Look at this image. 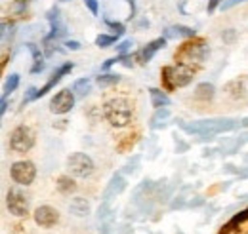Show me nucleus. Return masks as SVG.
Segmentation results:
<instances>
[{"mask_svg": "<svg viewBox=\"0 0 248 234\" xmlns=\"http://www.w3.org/2000/svg\"><path fill=\"white\" fill-rule=\"evenodd\" d=\"M180 128L187 135H201L202 141L214 139L219 133H229L241 128V120L235 118H204L197 122H180Z\"/></svg>", "mask_w": 248, "mask_h": 234, "instance_id": "nucleus-1", "label": "nucleus"}, {"mask_svg": "<svg viewBox=\"0 0 248 234\" xmlns=\"http://www.w3.org/2000/svg\"><path fill=\"white\" fill-rule=\"evenodd\" d=\"M103 117L115 128H124L132 122V107L124 97H113L103 105Z\"/></svg>", "mask_w": 248, "mask_h": 234, "instance_id": "nucleus-2", "label": "nucleus"}, {"mask_svg": "<svg viewBox=\"0 0 248 234\" xmlns=\"http://www.w3.org/2000/svg\"><path fill=\"white\" fill-rule=\"evenodd\" d=\"M162 78L166 82V88H186L187 84H191L193 80V69L189 65H172V67H164L162 69Z\"/></svg>", "mask_w": 248, "mask_h": 234, "instance_id": "nucleus-3", "label": "nucleus"}, {"mask_svg": "<svg viewBox=\"0 0 248 234\" xmlns=\"http://www.w3.org/2000/svg\"><path fill=\"white\" fill-rule=\"evenodd\" d=\"M34 145V133L29 126H17L12 130L10 133V148L16 152V154H25L29 152Z\"/></svg>", "mask_w": 248, "mask_h": 234, "instance_id": "nucleus-4", "label": "nucleus"}, {"mask_svg": "<svg viewBox=\"0 0 248 234\" xmlns=\"http://www.w3.org/2000/svg\"><path fill=\"white\" fill-rule=\"evenodd\" d=\"M67 170H69L71 176L86 179V177H90L93 174L95 164H93V160L86 152H73L67 158Z\"/></svg>", "mask_w": 248, "mask_h": 234, "instance_id": "nucleus-5", "label": "nucleus"}, {"mask_svg": "<svg viewBox=\"0 0 248 234\" xmlns=\"http://www.w3.org/2000/svg\"><path fill=\"white\" fill-rule=\"evenodd\" d=\"M10 176L12 181L17 183V185H23V187H29L34 177H36V168L34 164L29 160H19V162H14L12 168H10Z\"/></svg>", "mask_w": 248, "mask_h": 234, "instance_id": "nucleus-6", "label": "nucleus"}, {"mask_svg": "<svg viewBox=\"0 0 248 234\" xmlns=\"http://www.w3.org/2000/svg\"><path fill=\"white\" fill-rule=\"evenodd\" d=\"M208 54V48L204 42L199 44H186L182 46V50L176 54V59H180L184 65H191V63H202Z\"/></svg>", "mask_w": 248, "mask_h": 234, "instance_id": "nucleus-7", "label": "nucleus"}, {"mask_svg": "<svg viewBox=\"0 0 248 234\" xmlns=\"http://www.w3.org/2000/svg\"><path fill=\"white\" fill-rule=\"evenodd\" d=\"M6 205L12 215L16 217H25L29 213V198L19 190V189H10L6 196Z\"/></svg>", "mask_w": 248, "mask_h": 234, "instance_id": "nucleus-8", "label": "nucleus"}, {"mask_svg": "<svg viewBox=\"0 0 248 234\" xmlns=\"http://www.w3.org/2000/svg\"><path fill=\"white\" fill-rule=\"evenodd\" d=\"M32 217H34V223H36L38 227H42V229H52V227L58 225V221H60V211H58L56 207H52V205H38V207L34 209Z\"/></svg>", "mask_w": 248, "mask_h": 234, "instance_id": "nucleus-9", "label": "nucleus"}, {"mask_svg": "<svg viewBox=\"0 0 248 234\" xmlns=\"http://www.w3.org/2000/svg\"><path fill=\"white\" fill-rule=\"evenodd\" d=\"M73 107H75V93H73L71 89H62V91H58V93L52 97V101H50V111H52L54 115H65V113H69Z\"/></svg>", "mask_w": 248, "mask_h": 234, "instance_id": "nucleus-10", "label": "nucleus"}, {"mask_svg": "<svg viewBox=\"0 0 248 234\" xmlns=\"http://www.w3.org/2000/svg\"><path fill=\"white\" fill-rule=\"evenodd\" d=\"M48 21H50V27H52V32L44 38V44H48L50 40H58V38H62L63 34L67 32V27H65V23L62 21V15H60V10L54 6L50 12H48Z\"/></svg>", "mask_w": 248, "mask_h": 234, "instance_id": "nucleus-11", "label": "nucleus"}, {"mask_svg": "<svg viewBox=\"0 0 248 234\" xmlns=\"http://www.w3.org/2000/svg\"><path fill=\"white\" fill-rule=\"evenodd\" d=\"M204 204V200L201 198V196H197L195 200H193V189L191 187H186L178 196H176V200L172 202V209H186V207H197V205H202Z\"/></svg>", "mask_w": 248, "mask_h": 234, "instance_id": "nucleus-12", "label": "nucleus"}, {"mask_svg": "<svg viewBox=\"0 0 248 234\" xmlns=\"http://www.w3.org/2000/svg\"><path fill=\"white\" fill-rule=\"evenodd\" d=\"M73 69H75V65H73L71 61H67V63L60 65V67H58V71H54L52 78H50V80H48V82H46V84H44L42 88L38 89V95H36V99H38V97H42V95H46V93H48V91H50L52 88H56V84H58V82L62 80L65 74H69V73H71Z\"/></svg>", "mask_w": 248, "mask_h": 234, "instance_id": "nucleus-13", "label": "nucleus"}, {"mask_svg": "<svg viewBox=\"0 0 248 234\" xmlns=\"http://www.w3.org/2000/svg\"><path fill=\"white\" fill-rule=\"evenodd\" d=\"M126 185H128V183H126V179L123 177V174H115V176L111 177V181L107 183V189L103 190V200L109 202V200L115 198L117 194L124 192Z\"/></svg>", "mask_w": 248, "mask_h": 234, "instance_id": "nucleus-14", "label": "nucleus"}, {"mask_svg": "<svg viewBox=\"0 0 248 234\" xmlns=\"http://www.w3.org/2000/svg\"><path fill=\"white\" fill-rule=\"evenodd\" d=\"M166 46V38H155L153 42H149L141 52H140V56L138 59L141 61V63H147V61H151V59L155 58V54L158 50H162Z\"/></svg>", "mask_w": 248, "mask_h": 234, "instance_id": "nucleus-15", "label": "nucleus"}, {"mask_svg": "<svg viewBox=\"0 0 248 234\" xmlns=\"http://www.w3.org/2000/svg\"><path fill=\"white\" fill-rule=\"evenodd\" d=\"M69 211L77 217H86V215H90V202L82 196H75L69 202Z\"/></svg>", "mask_w": 248, "mask_h": 234, "instance_id": "nucleus-16", "label": "nucleus"}, {"mask_svg": "<svg viewBox=\"0 0 248 234\" xmlns=\"http://www.w3.org/2000/svg\"><path fill=\"white\" fill-rule=\"evenodd\" d=\"M27 48H29V52H31V56H32L31 74H38V73H42V71H44V67H46V63H44V54H42V52H40V48H38L36 44H32V42L27 44Z\"/></svg>", "mask_w": 248, "mask_h": 234, "instance_id": "nucleus-17", "label": "nucleus"}, {"mask_svg": "<svg viewBox=\"0 0 248 234\" xmlns=\"http://www.w3.org/2000/svg\"><path fill=\"white\" fill-rule=\"evenodd\" d=\"M195 30L186 25H172L164 30V38H193Z\"/></svg>", "mask_w": 248, "mask_h": 234, "instance_id": "nucleus-18", "label": "nucleus"}, {"mask_svg": "<svg viewBox=\"0 0 248 234\" xmlns=\"http://www.w3.org/2000/svg\"><path fill=\"white\" fill-rule=\"evenodd\" d=\"M149 95H151V105H153L155 109L168 107V105L172 103V101H170V97H168L164 91H160V89H156V88L149 89Z\"/></svg>", "mask_w": 248, "mask_h": 234, "instance_id": "nucleus-19", "label": "nucleus"}, {"mask_svg": "<svg viewBox=\"0 0 248 234\" xmlns=\"http://www.w3.org/2000/svg\"><path fill=\"white\" fill-rule=\"evenodd\" d=\"M214 95H216V88H214L212 84H208V82H202V84H199V86L195 88V97L201 99V101H208V99H212Z\"/></svg>", "mask_w": 248, "mask_h": 234, "instance_id": "nucleus-20", "label": "nucleus"}, {"mask_svg": "<svg viewBox=\"0 0 248 234\" xmlns=\"http://www.w3.org/2000/svg\"><path fill=\"white\" fill-rule=\"evenodd\" d=\"M90 88H92V82L88 78H78L75 84H73V93L77 97H86L90 93Z\"/></svg>", "mask_w": 248, "mask_h": 234, "instance_id": "nucleus-21", "label": "nucleus"}, {"mask_svg": "<svg viewBox=\"0 0 248 234\" xmlns=\"http://www.w3.org/2000/svg\"><path fill=\"white\" fill-rule=\"evenodd\" d=\"M121 82V76L119 74H113V73H107V74H99L95 78V84L99 88H109V86H115Z\"/></svg>", "mask_w": 248, "mask_h": 234, "instance_id": "nucleus-22", "label": "nucleus"}, {"mask_svg": "<svg viewBox=\"0 0 248 234\" xmlns=\"http://www.w3.org/2000/svg\"><path fill=\"white\" fill-rule=\"evenodd\" d=\"M58 190L62 192V194H71L75 189H77V185H75V181L71 179L69 176H62L60 179H58Z\"/></svg>", "mask_w": 248, "mask_h": 234, "instance_id": "nucleus-23", "label": "nucleus"}, {"mask_svg": "<svg viewBox=\"0 0 248 234\" xmlns=\"http://www.w3.org/2000/svg\"><path fill=\"white\" fill-rule=\"evenodd\" d=\"M170 117V111L168 107H162V109H156L155 117L151 118V128L156 130V128H162L164 126V120Z\"/></svg>", "mask_w": 248, "mask_h": 234, "instance_id": "nucleus-24", "label": "nucleus"}, {"mask_svg": "<svg viewBox=\"0 0 248 234\" xmlns=\"http://www.w3.org/2000/svg\"><path fill=\"white\" fill-rule=\"evenodd\" d=\"M19 86V74H10L8 76V80H6V84H4V89H2V97H8L12 91H16Z\"/></svg>", "mask_w": 248, "mask_h": 234, "instance_id": "nucleus-25", "label": "nucleus"}, {"mask_svg": "<svg viewBox=\"0 0 248 234\" xmlns=\"http://www.w3.org/2000/svg\"><path fill=\"white\" fill-rule=\"evenodd\" d=\"M115 42H117V36H113V34H99L95 38V46H99V48H109Z\"/></svg>", "mask_w": 248, "mask_h": 234, "instance_id": "nucleus-26", "label": "nucleus"}, {"mask_svg": "<svg viewBox=\"0 0 248 234\" xmlns=\"http://www.w3.org/2000/svg\"><path fill=\"white\" fill-rule=\"evenodd\" d=\"M111 205L109 202H105L103 200V204L99 205V209H97V221H107V219H111Z\"/></svg>", "mask_w": 248, "mask_h": 234, "instance_id": "nucleus-27", "label": "nucleus"}, {"mask_svg": "<svg viewBox=\"0 0 248 234\" xmlns=\"http://www.w3.org/2000/svg\"><path fill=\"white\" fill-rule=\"evenodd\" d=\"M14 29H16L14 23H8V21L2 23V44H4V46L8 44V36L14 38Z\"/></svg>", "mask_w": 248, "mask_h": 234, "instance_id": "nucleus-28", "label": "nucleus"}, {"mask_svg": "<svg viewBox=\"0 0 248 234\" xmlns=\"http://www.w3.org/2000/svg\"><path fill=\"white\" fill-rule=\"evenodd\" d=\"M247 219H248V207H247V209H243L241 213H237V215H235V217L229 221V225H227V227H229V229H233V227H237V225L245 223Z\"/></svg>", "mask_w": 248, "mask_h": 234, "instance_id": "nucleus-29", "label": "nucleus"}, {"mask_svg": "<svg viewBox=\"0 0 248 234\" xmlns=\"http://www.w3.org/2000/svg\"><path fill=\"white\" fill-rule=\"evenodd\" d=\"M138 164H140V154H136L126 166L123 168V174H134L136 170H138Z\"/></svg>", "mask_w": 248, "mask_h": 234, "instance_id": "nucleus-30", "label": "nucleus"}, {"mask_svg": "<svg viewBox=\"0 0 248 234\" xmlns=\"http://www.w3.org/2000/svg\"><path fill=\"white\" fill-rule=\"evenodd\" d=\"M132 46H134L132 40H123V42L117 46V54H119V56H126V54L132 50Z\"/></svg>", "mask_w": 248, "mask_h": 234, "instance_id": "nucleus-31", "label": "nucleus"}, {"mask_svg": "<svg viewBox=\"0 0 248 234\" xmlns=\"http://www.w3.org/2000/svg\"><path fill=\"white\" fill-rule=\"evenodd\" d=\"M105 25H107L109 29L115 30V32H117V36L124 32V25H123V23H119V21H111V19H105Z\"/></svg>", "mask_w": 248, "mask_h": 234, "instance_id": "nucleus-32", "label": "nucleus"}, {"mask_svg": "<svg viewBox=\"0 0 248 234\" xmlns=\"http://www.w3.org/2000/svg\"><path fill=\"white\" fill-rule=\"evenodd\" d=\"M36 95H38V89L36 88H29L27 89V93H25V97H23V105H27V103H31V101H34L36 99Z\"/></svg>", "mask_w": 248, "mask_h": 234, "instance_id": "nucleus-33", "label": "nucleus"}, {"mask_svg": "<svg viewBox=\"0 0 248 234\" xmlns=\"http://www.w3.org/2000/svg\"><path fill=\"white\" fill-rule=\"evenodd\" d=\"M84 4L88 6V10L92 12L93 15H97V10H99V4H97V0H84Z\"/></svg>", "mask_w": 248, "mask_h": 234, "instance_id": "nucleus-34", "label": "nucleus"}, {"mask_svg": "<svg viewBox=\"0 0 248 234\" xmlns=\"http://www.w3.org/2000/svg\"><path fill=\"white\" fill-rule=\"evenodd\" d=\"M65 48H67V50H73V52H78L82 46H80V42H77V40H67V42H65Z\"/></svg>", "mask_w": 248, "mask_h": 234, "instance_id": "nucleus-35", "label": "nucleus"}, {"mask_svg": "<svg viewBox=\"0 0 248 234\" xmlns=\"http://www.w3.org/2000/svg\"><path fill=\"white\" fill-rule=\"evenodd\" d=\"M243 2H247V0H225V2H221V10H229V8H233L237 4H243Z\"/></svg>", "mask_w": 248, "mask_h": 234, "instance_id": "nucleus-36", "label": "nucleus"}, {"mask_svg": "<svg viewBox=\"0 0 248 234\" xmlns=\"http://www.w3.org/2000/svg\"><path fill=\"white\" fill-rule=\"evenodd\" d=\"M25 8H27V0H17V2L14 4V12H16V14H21Z\"/></svg>", "mask_w": 248, "mask_h": 234, "instance_id": "nucleus-37", "label": "nucleus"}, {"mask_svg": "<svg viewBox=\"0 0 248 234\" xmlns=\"http://www.w3.org/2000/svg\"><path fill=\"white\" fill-rule=\"evenodd\" d=\"M119 59H121V56H119V58L107 59V61H105V63H103V67H101V69H103V71H107V69H109V67H113V65H115V63H119Z\"/></svg>", "mask_w": 248, "mask_h": 234, "instance_id": "nucleus-38", "label": "nucleus"}, {"mask_svg": "<svg viewBox=\"0 0 248 234\" xmlns=\"http://www.w3.org/2000/svg\"><path fill=\"white\" fill-rule=\"evenodd\" d=\"M6 111H8V97H2V103H0V113H2V115H6Z\"/></svg>", "mask_w": 248, "mask_h": 234, "instance_id": "nucleus-39", "label": "nucleus"}, {"mask_svg": "<svg viewBox=\"0 0 248 234\" xmlns=\"http://www.w3.org/2000/svg\"><path fill=\"white\" fill-rule=\"evenodd\" d=\"M217 4H219V0H210V2H208V14H212V12L216 10Z\"/></svg>", "mask_w": 248, "mask_h": 234, "instance_id": "nucleus-40", "label": "nucleus"}, {"mask_svg": "<svg viewBox=\"0 0 248 234\" xmlns=\"http://www.w3.org/2000/svg\"><path fill=\"white\" fill-rule=\"evenodd\" d=\"M241 126H243V128H248V117L241 120Z\"/></svg>", "mask_w": 248, "mask_h": 234, "instance_id": "nucleus-41", "label": "nucleus"}, {"mask_svg": "<svg viewBox=\"0 0 248 234\" xmlns=\"http://www.w3.org/2000/svg\"><path fill=\"white\" fill-rule=\"evenodd\" d=\"M62 2H69V0H62Z\"/></svg>", "mask_w": 248, "mask_h": 234, "instance_id": "nucleus-42", "label": "nucleus"}]
</instances>
